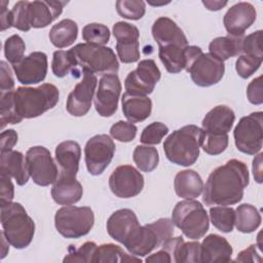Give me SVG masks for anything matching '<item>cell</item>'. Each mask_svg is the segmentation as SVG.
<instances>
[{"mask_svg": "<svg viewBox=\"0 0 263 263\" xmlns=\"http://www.w3.org/2000/svg\"><path fill=\"white\" fill-rule=\"evenodd\" d=\"M145 261L146 262H156V263H171L172 258H171L170 254L161 248L158 252L148 256L145 259Z\"/></svg>", "mask_w": 263, "mask_h": 263, "instance_id": "cell-56", "label": "cell"}, {"mask_svg": "<svg viewBox=\"0 0 263 263\" xmlns=\"http://www.w3.org/2000/svg\"><path fill=\"white\" fill-rule=\"evenodd\" d=\"M257 12L250 2H238L232 5L223 17V24L227 33L231 36H242L256 21Z\"/></svg>", "mask_w": 263, "mask_h": 263, "instance_id": "cell-20", "label": "cell"}, {"mask_svg": "<svg viewBox=\"0 0 263 263\" xmlns=\"http://www.w3.org/2000/svg\"><path fill=\"white\" fill-rule=\"evenodd\" d=\"M93 263H126V262H142L140 257L132 256L123 251L119 246L114 243H103L97 247L93 257Z\"/></svg>", "mask_w": 263, "mask_h": 263, "instance_id": "cell-33", "label": "cell"}, {"mask_svg": "<svg viewBox=\"0 0 263 263\" xmlns=\"http://www.w3.org/2000/svg\"><path fill=\"white\" fill-rule=\"evenodd\" d=\"M82 38L86 43L105 46L110 39L109 28L103 24H87L82 29Z\"/></svg>", "mask_w": 263, "mask_h": 263, "instance_id": "cell-38", "label": "cell"}, {"mask_svg": "<svg viewBox=\"0 0 263 263\" xmlns=\"http://www.w3.org/2000/svg\"><path fill=\"white\" fill-rule=\"evenodd\" d=\"M0 109H1V128L7 124L20 123L23 119L18 117L13 103V90L0 93Z\"/></svg>", "mask_w": 263, "mask_h": 263, "instance_id": "cell-39", "label": "cell"}, {"mask_svg": "<svg viewBox=\"0 0 263 263\" xmlns=\"http://www.w3.org/2000/svg\"><path fill=\"white\" fill-rule=\"evenodd\" d=\"M27 3L28 1H18L10 10L11 27L23 32H28L31 29L27 18Z\"/></svg>", "mask_w": 263, "mask_h": 263, "instance_id": "cell-47", "label": "cell"}, {"mask_svg": "<svg viewBox=\"0 0 263 263\" xmlns=\"http://www.w3.org/2000/svg\"><path fill=\"white\" fill-rule=\"evenodd\" d=\"M235 120L233 110L226 105H218L210 110L202 119V129L212 135H225L231 130Z\"/></svg>", "mask_w": 263, "mask_h": 263, "instance_id": "cell-25", "label": "cell"}, {"mask_svg": "<svg viewBox=\"0 0 263 263\" xmlns=\"http://www.w3.org/2000/svg\"><path fill=\"white\" fill-rule=\"evenodd\" d=\"M227 1H202V4L212 11H217L227 5Z\"/></svg>", "mask_w": 263, "mask_h": 263, "instance_id": "cell-58", "label": "cell"}, {"mask_svg": "<svg viewBox=\"0 0 263 263\" xmlns=\"http://www.w3.org/2000/svg\"><path fill=\"white\" fill-rule=\"evenodd\" d=\"M67 4L65 1H28L27 3V18L31 28H45L58 18L64 6Z\"/></svg>", "mask_w": 263, "mask_h": 263, "instance_id": "cell-21", "label": "cell"}, {"mask_svg": "<svg viewBox=\"0 0 263 263\" xmlns=\"http://www.w3.org/2000/svg\"><path fill=\"white\" fill-rule=\"evenodd\" d=\"M232 252V247L225 237L214 233L209 234L200 243V261L202 263L229 262Z\"/></svg>", "mask_w": 263, "mask_h": 263, "instance_id": "cell-24", "label": "cell"}, {"mask_svg": "<svg viewBox=\"0 0 263 263\" xmlns=\"http://www.w3.org/2000/svg\"><path fill=\"white\" fill-rule=\"evenodd\" d=\"M117 13L126 20L138 21L146 11V4L140 0H118L116 1Z\"/></svg>", "mask_w": 263, "mask_h": 263, "instance_id": "cell-40", "label": "cell"}, {"mask_svg": "<svg viewBox=\"0 0 263 263\" xmlns=\"http://www.w3.org/2000/svg\"><path fill=\"white\" fill-rule=\"evenodd\" d=\"M200 263V243L198 241L183 242L177 263Z\"/></svg>", "mask_w": 263, "mask_h": 263, "instance_id": "cell-48", "label": "cell"}, {"mask_svg": "<svg viewBox=\"0 0 263 263\" xmlns=\"http://www.w3.org/2000/svg\"><path fill=\"white\" fill-rule=\"evenodd\" d=\"M190 74L192 81L201 87L217 84L224 76L225 66L222 61L210 52H200L185 68Z\"/></svg>", "mask_w": 263, "mask_h": 263, "instance_id": "cell-12", "label": "cell"}, {"mask_svg": "<svg viewBox=\"0 0 263 263\" xmlns=\"http://www.w3.org/2000/svg\"><path fill=\"white\" fill-rule=\"evenodd\" d=\"M250 181L247 164L238 159H230L215 168L209 176L202 190L205 205H232L243 197Z\"/></svg>", "mask_w": 263, "mask_h": 263, "instance_id": "cell-1", "label": "cell"}, {"mask_svg": "<svg viewBox=\"0 0 263 263\" xmlns=\"http://www.w3.org/2000/svg\"><path fill=\"white\" fill-rule=\"evenodd\" d=\"M235 222L234 225L239 232H254L261 224V215L259 211L250 203H242L234 210Z\"/></svg>", "mask_w": 263, "mask_h": 263, "instance_id": "cell-34", "label": "cell"}, {"mask_svg": "<svg viewBox=\"0 0 263 263\" xmlns=\"http://www.w3.org/2000/svg\"><path fill=\"white\" fill-rule=\"evenodd\" d=\"M160 77V70L153 60H142L137 68L127 74L124 80V87L126 92L147 96L152 93Z\"/></svg>", "mask_w": 263, "mask_h": 263, "instance_id": "cell-13", "label": "cell"}, {"mask_svg": "<svg viewBox=\"0 0 263 263\" xmlns=\"http://www.w3.org/2000/svg\"><path fill=\"white\" fill-rule=\"evenodd\" d=\"M151 32L158 47L170 45L188 46V40L183 30L167 16L158 17L153 23Z\"/></svg>", "mask_w": 263, "mask_h": 263, "instance_id": "cell-22", "label": "cell"}, {"mask_svg": "<svg viewBox=\"0 0 263 263\" xmlns=\"http://www.w3.org/2000/svg\"><path fill=\"white\" fill-rule=\"evenodd\" d=\"M256 247H257L256 245H251L249 248L241 251L237 255L234 261L235 262H261V257L258 254Z\"/></svg>", "mask_w": 263, "mask_h": 263, "instance_id": "cell-54", "label": "cell"}, {"mask_svg": "<svg viewBox=\"0 0 263 263\" xmlns=\"http://www.w3.org/2000/svg\"><path fill=\"white\" fill-rule=\"evenodd\" d=\"M47 66V55L42 51H34L12 65V69L18 82L29 85L37 84L45 79Z\"/></svg>", "mask_w": 263, "mask_h": 263, "instance_id": "cell-19", "label": "cell"}, {"mask_svg": "<svg viewBox=\"0 0 263 263\" xmlns=\"http://www.w3.org/2000/svg\"><path fill=\"white\" fill-rule=\"evenodd\" d=\"M262 61V58L241 54L235 62V70L238 76H240L243 79H247L260 68Z\"/></svg>", "mask_w": 263, "mask_h": 263, "instance_id": "cell-45", "label": "cell"}, {"mask_svg": "<svg viewBox=\"0 0 263 263\" xmlns=\"http://www.w3.org/2000/svg\"><path fill=\"white\" fill-rule=\"evenodd\" d=\"M0 174H5L13 178L20 186L27 184L30 175L24 154L15 150L2 152L0 156Z\"/></svg>", "mask_w": 263, "mask_h": 263, "instance_id": "cell-26", "label": "cell"}, {"mask_svg": "<svg viewBox=\"0 0 263 263\" xmlns=\"http://www.w3.org/2000/svg\"><path fill=\"white\" fill-rule=\"evenodd\" d=\"M171 220L186 237L196 240L204 236L210 227L205 209L199 201L193 199L179 201L173 210Z\"/></svg>", "mask_w": 263, "mask_h": 263, "instance_id": "cell-5", "label": "cell"}, {"mask_svg": "<svg viewBox=\"0 0 263 263\" xmlns=\"http://www.w3.org/2000/svg\"><path fill=\"white\" fill-rule=\"evenodd\" d=\"M229 137L225 135H212L204 132L201 142L202 150L209 155H219L224 152L228 146Z\"/></svg>", "mask_w": 263, "mask_h": 263, "instance_id": "cell-42", "label": "cell"}, {"mask_svg": "<svg viewBox=\"0 0 263 263\" xmlns=\"http://www.w3.org/2000/svg\"><path fill=\"white\" fill-rule=\"evenodd\" d=\"M138 128L134 123L119 120L110 127V135L113 139L127 143L132 142L137 136Z\"/></svg>", "mask_w": 263, "mask_h": 263, "instance_id": "cell-46", "label": "cell"}, {"mask_svg": "<svg viewBox=\"0 0 263 263\" xmlns=\"http://www.w3.org/2000/svg\"><path fill=\"white\" fill-rule=\"evenodd\" d=\"M210 219L214 227L218 230L228 233L234 228L235 212L231 206L219 205L210 209Z\"/></svg>", "mask_w": 263, "mask_h": 263, "instance_id": "cell-37", "label": "cell"}, {"mask_svg": "<svg viewBox=\"0 0 263 263\" xmlns=\"http://www.w3.org/2000/svg\"><path fill=\"white\" fill-rule=\"evenodd\" d=\"M78 63L73 53L70 50H57L53 52L52 62H51V70L54 76L57 77H65L70 72H78Z\"/></svg>", "mask_w": 263, "mask_h": 263, "instance_id": "cell-35", "label": "cell"}, {"mask_svg": "<svg viewBox=\"0 0 263 263\" xmlns=\"http://www.w3.org/2000/svg\"><path fill=\"white\" fill-rule=\"evenodd\" d=\"M174 234V223L168 218L141 226L135 238L125 247L127 252L137 257L149 255L153 250L160 248Z\"/></svg>", "mask_w": 263, "mask_h": 263, "instance_id": "cell-7", "label": "cell"}, {"mask_svg": "<svg viewBox=\"0 0 263 263\" xmlns=\"http://www.w3.org/2000/svg\"><path fill=\"white\" fill-rule=\"evenodd\" d=\"M168 133V127L162 122H152L142 132L140 141L145 145H157Z\"/></svg>", "mask_w": 263, "mask_h": 263, "instance_id": "cell-43", "label": "cell"}, {"mask_svg": "<svg viewBox=\"0 0 263 263\" xmlns=\"http://www.w3.org/2000/svg\"><path fill=\"white\" fill-rule=\"evenodd\" d=\"M70 247L63 262H92V257L98 246L93 241H86L79 248Z\"/></svg>", "mask_w": 263, "mask_h": 263, "instance_id": "cell-44", "label": "cell"}, {"mask_svg": "<svg viewBox=\"0 0 263 263\" xmlns=\"http://www.w3.org/2000/svg\"><path fill=\"white\" fill-rule=\"evenodd\" d=\"M187 46L170 45L158 47V57L168 73L177 74L185 69L187 64Z\"/></svg>", "mask_w": 263, "mask_h": 263, "instance_id": "cell-32", "label": "cell"}, {"mask_svg": "<svg viewBox=\"0 0 263 263\" xmlns=\"http://www.w3.org/2000/svg\"><path fill=\"white\" fill-rule=\"evenodd\" d=\"M115 143L108 135H96L84 147V159L88 173L99 176L107 168L115 153Z\"/></svg>", "mask_w": 263, "mask_h": 263, "instance_id": "cell-11", "label": "cell"}, {"mask_svg": "<svg viewBox=\"0 0 263 263\" xmlns=\"http://www.w3.org/2000/svg\"><path fill=\"white\" fill-rule=\"evenodd\" d=\"M26 50V44L20 35H11L4 42V55L6 60L14 65L23 58Z\"/></svg>", "mask_w": 263, "mask_h": 263, "instance_id": "cell-41", "label": "cell"}, {"mask_svg": "<svg viewBox=\"0 0 263 263\" xmlns=\"http://www.w3.org/2000/svg\"><path fill=\"white\" fill-rule=\"evenodd\" d=\"M109 187L119 198L135 197L144 188V177L133 165H119L109 177Z\"/></svg>", "mask_w": 263, "mask_h": 263, "instance_id": "cell-14", "label": "cell"}, {"mask_svg": "<svg viewBox=\"0 0 263 263\" xmlns=\"http://www.w3.org/2000/svg\"><path fill=\"white\" fill-rule=\"evenodd\" d=\"M79 68L91 73L106 75L116 74L119 69L118 60L112 48L89 43H78L71 48Z\"/></svg>", "mask_w": 263, "mask_h": 263, "instance_id": "cell-6", "label": "cell"}, {"mask_svg": "<svg viewBox=\"0 0 263 263\" xmlns=\"http://www.w3.org/2000/svg\"><path fill=\"white\" fill-rule=\"evenodd\" d=\"M133 159L142 172H152L159 162V154L156 148L148 145H138L133 153Z\"/></svg>", "mask_w": 263, "mask_h": 263, "instance_id": "cell-36", "label": "cell"}, {"mask_svg": "<svg viewBox=\"0 0 263 263\" xmlns=\"http://www.w3.org/2000/svg\"><path fill=\"white\" fill-rule=\"evenodd\" d=\"M7 4H8L7 1L0 2V5H1L0 16H1V30L2 31L11 27V14H10V10H8L6 8Z\"/></svg>", "mask_w": 263, "mask_h": 263, "instance_id": "cell-55", "label": "cell"}, {"mask_svg": "<svg viewBox=\"0 0 263 263\" xmlns=\"http://www.w3.org/2000/svg\"><path fill=\"white\" fill-rule=\"evenodd\" d=\"M262 156L263 153H259L253 160V175L257 183H262Z\"/></svg>", "mask_w": 263, "mask_h": 263, "instance_id": "cell-57", "label": "cell"}, {"mask_svg": "<svg viewBox=\"0 0 263 263\" xmlns=\"http://www.w3.org/2000/svg\"><path fill=\"white\" fill-rule=\"evenodd\" d=\"M174 188L179 197L185 199H194L202 193L203 181L199 174L195 171L184 170L176 175L174 180Z\"/></svg>", "mask_w": 263, "mask_h": 263, "instance_id": "cell-29", "label": "cell"}, {"mask_svg": "<svg viewBox=\"0 0 263 263\" xmlns=\"http://www.w3.org/2000/svg\"><path fill=\"white\" fill-rule=\"evenodd\" d=\"M112 32L117 41L115 48L119 60L124 64L138 62L140 60L138 28L126 22H117Z\"/></svg>", "mask_w": 263, "mask_h": 263, "instance_id": "cell-16", "label": "cell"}, {"mask_svg": "<svg viewBox=\"0 0 263 263\" xmlns=\"http://www.w3.org/2000/svg\"><path fill=\"white\" fill-rule=\"evenodd\" d=\"M1 225L2 232L13 248H27L35 233V223L27 214L25 208L18 202H8L1 204Z\"/></svg>", "mask_w": 263, "mask_h": 263, "instance_id": "cell-4", "label": "cell"}, {"mask_svg": "<svg viewBox=\"0 0 263 263\" xmlns=\"http://www.w3.org/2000/svg\"><path fill=\"white\" fill-rule=\"evenodd\" d=\"M16 143H17V134L14 129H6L1 133V141H0L1 153L12 150V148Z\"/></svg>", "mask_w": 263, "mask_h": 263, "instance_id": "cell-53", "label": "cell"}, {"mask_svg": "<svg viewBox=\"0 0 263 263\" xmlns=\"http://www.w3.org/2000/svg\"><path fill=\"white\" fill-rule=\"evenodd\" d=\"M25 158L29 175L35 184L43 187L53 184L59 176V170L47 148L31 147Z\"/></svg>", "mask_w": 263, "mask_h": 263, "instance_id": "cell-10", "label": "cell"}, {"mask_svg": "<svg viewBox=\"0 0 263 263\" xmlns=\"http://www.w3.org/2000/svg\"><path fill=\"white\" fill-rule=\"evenodd\" d=\"M122 112L130 123H137L147 119L152 111V101L147 96L124 92L121 98Z\"/></svg>", "mask_w": 263, "mask_h": 263, "instance_id": "cell-27", "label": "cell"}, {"mask_svg": "<svg viewBox=\"0 0 263 263\" xmlns=\"http://www.w3.org/2000/svg\"><path fill=\"white\" fill-rule=\"evenodd\" d=\"M95 224V215L89 206L65 205L54 215V226L66 238H79L86 235Z\"/></svg>", "mask_w": 263, "mask_h": 263, "instance_id": "cell-8", "label": "cell"}, {"mask_svg": "<svg viewBox=\"0 0 263 263\" xmlns=\"http://www.w3.org/2000/svg\"><path fill=\"white\" fill-rule=\"evenodd\" d=\"M261 35H262V31L258 30L248 35L247 37H245L242 39L241 52H243V54L263 59V51L261 46Z\"/></svg>", "mask_w": 263, "mask_h": 263, "instance_id": "cell-49", "label": "cell"}, {"mask_svg": "<svg viewBox=\"0 0 263 263\" xmlns=\"http://www.w3.org/2000/svg\"><path fill=\"white\" fill-rule=\"evenodd\" d=\"M236 148L248 155L260 152L263 141V113L253 112L240 118L233 130Z\"/></svg>", "mask_w": 263, "mask_h": 263, "instance_id": "cell-9", "label": "cell"}, {"mask_svg": "<svg viewBox=\"0 0 263 263\" xmlns=\"http://www.w3.org/2000/svg\"><path fill=\"white\" fill-rule=\"evenodd\" d=\"M242 36H222L213 39L209 45V51L212 55L224 62L232 57L241 53Z\"/></svg>", "mask_w": 263, "mask_h": 263, "instance_id": "cell-30", "label": "cell"}, {"mask_svg": "<svg viewBox=\"0 0 263 263\" xmlns=\"http://www.w3.org/2000/svg\"><path fill=\"white\" fill-rule=\"evenodd\" d=\"M120 92L121 83L116 74H106L101 77L93 101L96 111L99 115L110 117L116 112Z\"/></svg>", "mask_w": 263, "mask_h": 263, "instance_id": "cell-17", "label": "cell"}, {"mask_svg": "<svg viewBox=\"0 0 263 263\" xmlns=\"http://www.w3.org/2000/svg\"><path fill=\"white\" fill-rule=\"evenodd\" d=\"M78 26L70 18H65L53 25L49 31V40L58 48L72 45L77 39Z\"/></svg>", "mask_w": 263, "mask_h": 263, "instance_id": "cell-31", "label": "cell"}, {"mask_svg": "<svg viewBox=\"0 0 263 263\" xmlns=\"http://www.w3.org/2000/svg\"><path fill=\"white\" fill-rule=\"evenodd\" d=\"M59 98V89L51 83H43L37 87L20 86L13 90L14 108L22 119L42 115L58 104Z\"/></svg>", "mask_w": 263, "mask_h": 263, "instance_id": "cell-3", "label": "cell"}, {"mask_svg": "<svg viewBox=\"0 0 263 263\" xmlns=\"http://www.w3.org/2000/svg\"><path fill=\"white\" fill-rule=\"evenodd\" d=\"M81 157L80 145L75 141H65L55 148V160L60 166V174L75 176L79 168Z\"/></svg>", "mask_w": 263, "mask_h": 263, "instance_id": "cell-28", "label": "cell"}, {"mask_svg": "<svg viewBox=\"0 0 263 263\" xmlns=\"http://www.w3.org/2000/svg\"><path fill=\"white\" fill-rule=\"evenodd\" d=\"M83 194V188L75 176L60 174L51 187V197L55 203L69 205L78 202Z\"/></svg>", "mask_w": 263, "mask_h": 263, "instance_id": "cell-23", "label": "cell"}, {"mask_svg": "<svg viewBox=\"0 0 263 263\" xmlns=\"http://www.w3.org/2000/svg\"><path fill=\"white\" fill-rule=\"evenodd\" d=\"M247 97L251 104L261 105L263 103L262 96V76L253 79L247 87Z\"/></svg>", "mask_w": 263, "mask_h": 263, "instance_id": "cell-50", "label": "cell"}, {"mask_svg": "<svg viewBox=\"0 0 263 263\" xmlns=\"http://www.w3.org/2000/svg\"><path fill=\"white\" fill-rule=\"evenodd\" d=\"M204 136V130L194 124L185 125L174 130L163 143L166 158L182 166H190L199 156V149Z\"/></svg>", "mask_w": 263, "mask_h": 263, "instance_id": "cell-2", "label": "cell"}, {"mask_svg": "<svg viewBox=\"0 0 263 263\" xmlns=\"http://www.w3.org/2000/svg\"><path fill=\"white\" fill-rule=\"evenodd\" d=\"M141 225L134 211L120 209L115 211L107 221V231L116 241L127 246L138 233Z\"/></svg>", "mask_w": 263, "mask_h": 263, "instance_id": "cell-18", "label": "cell"}, {"mask_svg": "<svg viewBox=\"0 0 263 263\" xmlns=\"http://www.w3.org/2000/svg\"><path fill=\"white\" fill-rule=\"evenodd\" d=\"M97 83L98 78L93 73L82 70L81 81L75 85L67 99L66 109L69 114L80 117L89 111Z\"/></svg>", "mask_w": 263, "mask_h": 263, "instance_id": "cell-15", "label": "cell"}, {"mask_svg": "<svg viewBox=\"0 0 263 263\" xmlns=\"http://www.w3.org/2000/svg\"><path fill=\"white\" fill-rule=\"evenodd\" d=\"M0 93L8 92L13 90L14 87V80L12 76L11 69L6 64V62L1 61L0 62Z\"/></svg>", "mask_w": 263, "mask_h": 263, "instance_id": "cell-52", "label": "cell"}, {"mask_svg": "<svg viewBox=\"0 0 263 263\" xmlns=\"http://www.w3.org/2000/svg\"><path fill=\"white\" fill-rule=\"evenodd\" d=\"M0 205L11 202L14 196V186L10 177L0 174Z\"/></svg>", "mask_w": 263, "mask_h": 263, "instance_id": "cell-51", "label": "cell"}]
</instances>
